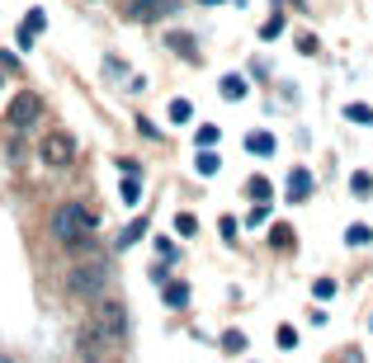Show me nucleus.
Listing matches in <instances>:
<instances>
[{
  "instance_id": "7ed1b4c3",
  "label": "nucleus",
  "mask_w": 373,
  "mask_h": 363,
  "mask_svg": "<svg viewBox=\"0 0 373 363\" xmlns=\"http://www.w3.org/2000/svg\"><path fill=\"white\" fill-rule=\"evenodd\" d=\"M95 331L100 335H109L113 344H123L128 339V307L118 302V297H95Z\"/></svg>"
},
{
  "instance_id": "a211bd4d",
  "label": "nucleus",
  "mask_w": 373,
  "mask_h": 363,
  "mask_svg": "<svg viewBox=\"0 0 373 363\" xmlns=\"http://www.w3.org/2000/svg\"><path fill=\"white\" fill-rule=\"evenodd\" d=\"M345 118H349V123H369V128H373V109H369V104H349Z\"/></svg>"
},
{
  "instance_id": "f3484780",
  "label": "nucleus",
  "mask_w": 373,
  "mask_h": 363,
  "mask_svg": "<svg viewBox=\"0 0 373 363\" xmlns=\"http://www.w3.org/2000/svg\"><path fill=\"white\" fill-rule=\"evenodd\" d=\"M118 194H123V203H128V207H137V198H142V184H137V175H128Z\"/></svg>"
},
{
  "instance_id": "0eeeda50",
  "label": "nucleus",
  "mask_w": 373,
  "mask_h": 363,
  "mask_svg": "<svg viewBox=\"0 0 373 363\" xmlns=\"http://www.w3.org/2000/svg\"><path fill=\"white\" fill-rule=\"evenodd\" d=\"M43 24H48V15H43V10H28V19H24V28H19V43H33V38H38V33H43Z\"/></svg>"
},
{
  "instance_id": "4468645a",
  "label": "nucleus",
  "mask_w": 373,
  "mask_h": 363,
  "mask_svg": "<svg viewBox=\"0 0 373 363\" xmlns=\"http://www.w3.org/2000/svg\"><path fill=\"white\" fill-rule=\"evenodd\" d=\"M217 165H222V160H217V156L208 151V147L199 151V160H194V170H199V175H217Z\"/></svg>"
},
{
  "instance_id": "f03ea898",
  "label": "nucleus",
  "mask_w": 373,
  "mask_h": 363,
  "mask_svg": "<svg viewBox=\"0 0 373 363\" xmlns=\"http://www.w3.org/2000/svg\"><path fill=\"white\" fill-rule=\"evenodd\" d=\"M104 288H109V264L104 259H80V264H71L66 269V292L71 297H104Z\"/></svg>"
},
{
  "instance_id": "9d476101",
  "label": "nucleus",
  "mask_w": 373,
  "mask_h": 363,
  "mask_svg": "<svg viewBox=\"0 0 373 363\" xmlns=\"http://www.w3.org/2000/svg\"><path fill=\"white\" fill-rule=\"evenodd\" d=\"M349 194H354V198H369L373 194V175L369 170H354V175H349Z\"/></svg>"
},
{
  "instance_id": "f257e3e1",
  "label": "nucleus",
  "mask_w": 373,
  "mask_h": 363,
  "mask_svg": "<svg viewBox=\"0 0 373 363\" xmlns=\"http://www.w3.org/2000/svg\"><path fill=\"white\" fill-rule=\"evenodd\" d=\"M48 227H53V241H62V245H85L100 222H95V212H90L85 203H62Z\"/></svg>"
},
{
  "instance_id": "f8f14e48",
  "label": "nucleus",
  "mask_w": 373,
  "mask_h": 363,
  "mask_svg": "<svg viewBox=\"0 0 373 363\" xmlns=\"http://www.w3.org/2000/svg\"><path fill=\"white\" fill-rule=\"evenodd\" d=\"M165 113H170V123H189V118H194V104H189V100H170Z\"/></svg>"
},
{
  "instance_id": "39448f33",
  "label": "nucleus",
  "mask_w": 373,
  "mask_h": 363,
  "mask_svg": "<svg viewBox=\"0 0 373 363\" xmlns=\"http://www.w3.org/2000/svg\"><path fill=\"white\" fill-rule=\"evenodd\" d=\"M5 118H10V128H15V132L33 128V123L43 118V100H38L33 90H19V95L10 100V113H5Z\"/></svg>"
},
{
  "instance_id": "dca6fc26",
  "label": "nucleus",
  "mask_w": 373,
  "mask_h": 363,
  "mask_svg": "<svg viewBox=\"0 0 373 363\" xmlns=\"http://www.w3.org/2000/svg\"><path fill=\"white\" fill-rule=\"evenodd\" d=\"M369 241H373V232L364 227V222H354V227L345 232V245H369Z\"/></svg>"
},
{
  "instance_id": "b1692460",
  "label": "nucleus",
  "mask_w": 373,
  "mask_h": 363,
  "mask_svg": "<svg viewBox=\"0 0 373 363\" xmlns=\"http://www.w3.org/2000/svg\"><path fill=\"white\" fill-rule=\"evenodd\" d=\"M269 241H274L279 250H289V245H293V232H289V227H274V232H269Z\"/></svg>"
},
{
  "instance_id": "6ab92c4d",
  "label": "nucleus",
  "mask_w": 373,
  "mask_h": 363,
  "mask_svg": "<svg viewBox=\"0 0 373 363\" xmlns=\"http://www.w3.org/2000/svg\"><path fill=\"white\" fill-rule=\"evenodd\" d=\"M194 142H199V147H217V142H222V132H217L213 123H203V128L194 132Z\"/></svg>"
},
{
  "instance_id": "c756f323",
  "label": "nucleus",
  "mask_w": 373,
  "mask_h": 363,
  "mask_svg": "<svg viewBox=\"0 0 373 363\" xmlns=\"http://www.w3.org/2000/svg\"><path fill=\"white\" fill-rule=\"evenodd\" d=\"M123 5H133V0H123Z\"/></svg>"
},
{
  "instance_id": "9b49d317",
  "label": "nucleus",
  "mask_w": 373,
  "mask_h": 363,
  "mask_svg": "<svg viewBox=\"0 0 373 363\" xmlns=\"http://www.w3.org/2000/svg\"><path fill=\"white\" fill-rule=\"evenodd\" d=\"M165 307H189V283H165Z\"/></svg>"
},
{
  "instance_id": "bb28decb",
  "label": "nucleus",
  "mask_w": 373,
  "mask_h": 363,
  "mask_svg": "<svg viewBox=\"0 0 373 363\" xmlns=\"http://www.w3.org/2000/svg\"><path fill=\"white\" fill-rule=\"evenodd\" d=\"M142 232H147V222H133V227H128V232L118 236V241H123V245H133V241H137V236H142Z\"/></svg>"
},
{
  "instance_id": "5701e85b",
  "label": "nucleus",
  "mask_w": 373,
  "mask_h": 363,
  "mask_svg": "<svg viewBox=\"0 0 373 363\" xmlns=\"http://www.w3.org/2000/svg\"><path fill=\"white\" fill-rule=\"evenodd\" d=\"M265 222H269V203H255L251 217H246V227H265Z\"/></svg>"
},
{
  "instance_id": "1a4fd4ad",
  "label": "nucleus",
  "mask_w": 373,
  "mask_h": 363,
  "mask_svg": "<svg viewBox=\"0 0 373 363\" xmlns=\"http://www.w3.org/2000/svg\"><path fill=\"white\" fill-rule=\"evenodd\" d=\"M246 151L251 156H274V137H269V132H251V137H246Z\"/></svg>"
},
{
  "instance_id": "423d86ee",
  "label": "nucleus",
  "mask_w": 373,
  "mask_h": 363,
  "mask_svg": "<svg viewBox=\"0 0 373 363\" xmlns=\"http://www.w3.org/2000/svg\"><path fill=\"white\" fill-rule=\"evenodd\" d=\"M175 10V0H133L128 5V19H142V24H152L161 15H170Z\"/></svg>"
},
{
  "instance_id": "20e7f679",
  "label": "nucleus",
  "mask_w": 373,
  "mask_h": 363,
  "mask_svg": "<svg viewBox=\"0 0 373 363\" xmlns=\"http://www.w3.org/2000/svg\"><path fill=\"white\" fill-rule=\"evenodd\" d=\"M38 156H43V165L66 170V165L76 160V137H71V132H48V137L38 142Z\"/></svg>"
},
{
  "instance_id": "aec40b11",
  "label": "nucleus",
  "mask_w": 373,
  "mask_h": 363,
  "mask_svg": "<svg viewBox=\"0 0 373 363\" xmlns=\"http://www.w3.org/2000/svg\"><path fill=\"white\" fill-rule=\"evenodd\" d=\"M222 95H227V100H241V95H246V80L241 76H222Z\"/></svg>"
},
{
  "instance_id": "393cba45",
  "label": "nucleus",
  "mask_w": 373,
  "mask_h": 363,
  "mask_svg": "<svg viewBox=\"0 0 373 363\" xmlns=\"http://www.w3.org/2000/svg\"><path fill=\"white\" fill-rule=\"evenodd\" d=\"M175 232H180V236H194V232H199V222H194L189 212H180V217H175Z\"/></svg>"
},
{
  "instance_id": "a878e982",
  "label": "nucleus",
  "mask_w": 373,
  "mask_h": 363,
  "mask_svg": "<svg viewBox=\"0 0 373 363\" xmlns=\"http://www.w3.org/2000/svg\"><path fill=\"white\" fill-rule=\"evenodd\" d=\"M274 339H279V349H293V344H298V331H293V326H279V335H274Z\"/></svg>"
},
{
  "instance_id": "2eb2a0df",
  "label": "nucleus",
  "mask_w": 373,
  "mask_h": 363,
  "mask_svg": "<svg viewBox=\"0 0 373 363\" xmlns=\"http://www.w3.org/2000/svg\"><path fill=\"white\" fill-rule=\"evenodd\" d=\"M336 292H340V288H336V279H317V283H312V297H317V302H331Z\"/></svg>"
},
{
  "instance_id": "412c9836",
  "label": "nucleus",
  "mask_w": 373,
  "mask_h": 363,
  "mask_svg": "<svg viewBox=\"0 0 373 363\" xmlns=\"http://www.w3.org/2000/svg\"><path fill=\"white\" fill-rule=\"evenodd\" d=\"M170 48H175V52H185L189 62H194V57H199V48H194V43H189V33H170Z\"/></svg>"
},
{
  "instance_id": "cd10ccee",
  "label": "nucleus",
  "mask_w": 373,
  "mask_h": 363,
  "mask_svg": "<svg viewBox=\"0 0 373 363\" xmlns=\"http://www.w3.org/2000/svg\"><path fill=\"white\" fill-rule=\"evenodd\" d=\"M0 363H15V359H0Z\"/></svg>"
},
{
  "instance_id": "ddd939ff",
  "label": "nucleus",
  "mask_w": 373,
  "mask_h": 363,
  "mask_svg": "<svg viewBox=\"0 0 373 363\" xmlns=\"http://www.w3.org/2000/svg\"><path fill=\"white\" fill-rule=\"evenodd\" d=\"M246 194H251L255 203H269V194H274V189H269V180H265V175H255V180L246 184Z\"/></svg>"
},
{
  "instance_id": "6e6552de",
  "label": "nucleus",
  "mask_w": 373,
  "mask_h": 363,
  "mask_svg": "<svg viewBox=\"0 0 373 363\" xmlns=\"http://www.w3.org/2000/svg\"><path fill=\"white\" fill-rule=\"evenodd\" d=\"M307 194H312V175H307V170H293V175H289V198L302 203Z\"/></svg>"
},
{
  "instance_id": "4be33fe9",
  "label": "nucleus",
  "mask_w": 373,
  "mask_h": 363,
  "mask_svg": "<svg viewBox=\"0 0 373 363\" xmlns=\"http://www.w3.org/2000/svg\"><path fill=\"white\" fill-rule=\"evenodd\" d=\"M222 349H227V354H241V349H246V335H241V331H227V335H222Z\"/></svg>"
},
{
  "instance_id": "c85d7f7f",
  "label": "nucleus",
  "mask_w": 373,
  "mask_h": 363,
  "mask_svg": "<svg viewBox=\"0 0 373 363\" xmlns=\"http://www.w3.org/2000/svg\"><path fill=\"white\" fill-rule=\"evenodd\" d=\"M85 363H100V359H85Z\"/></svg>"
}]
</instances>
